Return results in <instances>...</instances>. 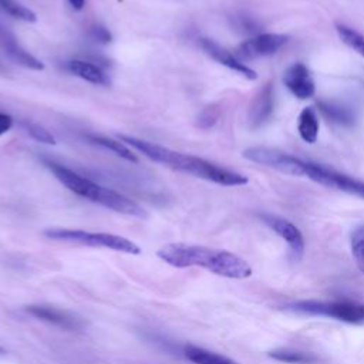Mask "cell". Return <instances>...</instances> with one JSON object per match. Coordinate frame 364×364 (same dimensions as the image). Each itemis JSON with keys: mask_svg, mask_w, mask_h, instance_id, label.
<instances>
[{"mask_svg": "<svg viewBox=\"0 0 364 364\" xmlns=\"http://www.w3.org/2000/svg\"><path fill=\"white\" fill-rule=\"evenodd\" d=\"M283 82L287 90L299 100H307L314 95L316 85L310 70L303 63H294L283 74Z\"/></svg>", "mask_w": 364, "mask_h": 364, "instance_id": "cell-11", "label": "cell"}, {"mask_svg": "<svg viewBox=\"0 0 364 364\" xmlns=\"http://www.w3.org/2000/svg\"><path fill=\"white\" fill-rule=\"evenodd\" d=\"M262 219L273 232H276L283 240H286V243L290 247L291 257L294 260H299L304 253V237L300 229L290 220L276 215L264 213L262 215Z\"/></svg>", "mask_w": 364, "mask_h": 364, "instance_id": "cell-8", "label": "cell"}, {"mask_svg": "<svg viewBox=\"0 0 364 364\" xmlns=\"http://www.w3.org/2000/svg\"><path fill=\"white\" fill-rule=\"evenodd\" d=\"M274 90L272 82H266L253 97L247 109V122L252 129L262 127L273 114Z\"/></svg>", "mask_w": 364, "mask_h": 364, "instance_id": "cell-13", "label": "cell"}, {"mask_svg": "<svg viewBox=\"0 0 364 364\" xmlns=\"http://www.w3.org/2000/svg\"><path fill=\"white\" fill-rule=\"evenodd\" d=\"M0 50L16 64L28 68L41 71L44 70V64L36 58L33 54H30L16 38V36L0 24Z\"/></svg>", "mask_w": 364, "mask_h": 364, "instance_id": "cell-10", "label": "cell"}, {"mask_svg": "<svg viewBox=\"0 0 364 364\" xmlns=\"http://www.w3.org/2000/svg\"><path fill=\"white\" fill-rule=\"evenodd\" d=\"M297 131L301 139L307 144H314L318 136V115L314 107L301 109L297 122Z\"/></svg>", "mask_w": 364, "mask_h": 364, "instance_id": "cell-17", "label": "cell"}, {"mask_svg": "<svg viewBox=\"0 0 364 364\" xmlns=\"http://www.w3.org/2000/svg\"><path fill=\"white\" fill-rule=\"evenodd\" d=\"M65 68L71 74H74V75H77V77H80V78H82V80H85L91 84L109 85V82H111L108 74L100 65L88 63V61L71 60L65 64Z\"/></svg>", "mask_w": 364, "mask_h": 364, "instance_id": "cell-15", "label": "cell"}, {"mask_svg": "<svg viewBox=\"0 0 364 364\" xmlns=\"http://www.w3.org/2000/svg\"><path fill=\"white\" fill-rule=\"evenodd\" d=\"M267 355L276 361L286 363V364H314L318 360L313 353H306V351L291 350V348L273 350V351H269Z\"/></svg>", "mask_w": 364, "mask_h": 364, "instance_id": "cell-18", "label": "cell"}, {"mask_svg": "<svg viewBox=\"0 0 364 364\" xmlns=\"http://www.w3.org/2000/svg\"><path fill=\"white\" fill-rule=\"evenodd\" d=\"M23 127L30 134V136L34 138L36 141L43 142V144H51V145L55 144L54 136L44 127H41L38 124H34V122H23Z\"/></svg>", "mask_w": 364, "mask_h": 364, "instance_id": "cell-23", "label": "cell"}, {"mask_svg": "<svg viewBox=\"0 0 364 364\" xmlns=\"http://www.w3.org/2000/svg\"><path fill=\"white\" fill-rule=\"evenodd\" d=\"M156 256L173 267L199 266L213 274L228 279H247L252 276L250 264L240 256L220 249L199 245L168 243L158 249Z\"/></svg>", "mask_w": 364, "mask_h": 364, "instance_id": "cell-3", "label": "cell"}, {"mask_svg": "<svg viewBox=\"0 0 364 364\" xmlns=\"http://www.w3.org/2000/svg\"><path fill=\"white\" fill-rule=\"evenodd\" d=\"M44 236L53 240L78 243L90 247H104L115 252H122L128 255H139L141 249L132 240L118 236L114 233L105 232H87L81 229H65V228H53L44 230Z\"/></svg>", "mask_w": 364, "mask_h": 364, "instance_id": "cell-5", "label": "cell"}, {"mask_svg": "<svg viewBox=\"0 0 364 364\" xmlns=\"http://www.w3.org/2000/svg\"><path fill=\"white\" fill-rule=\"evenodd\" d=\"M350 247L358 270L364 274V223L353 229L350 235Z\"/></svg>", "mask_w": 364, "mask_h": 364, "instance_id": "cell-21", "label": "cell"}, {"mask_svg": "<svg viewBox=\"0 0 364 364\" xmlns=\"http://www.w3.org/2000/svg\"><path fill=\"white\" fill-rule=\"evenodd\" d=\"M235 27L240 28L242 31H256L257 30V24L256 21H253L250 17L247 16H236L235 18Z\"/></svg>", "mask_w": 364, "mask_h": 364, "instance_id": "cell-26", "label": "cell"}, {"mask_svg": "<svg viewBox=\"0 0 364 364\" xmlns=\"http://www.w3.org/2000/svg\"><path fill=\"white\" fill-rule=\"evenodd\" d=\"M24 310L30 316H33L41 321H46L48 324L64 328V330L74 331V330H81L84 327V321L80 317L71 314L70 311H65V310H61V309H57L53 306L30 304Z\"/></svg>", "mask_w": 364, "mask_h": 364, "instance_id": "cell-9", "label": "cell"}, {"mask_svg": "<svg viewBox=\"0 0 364 364\" xmlns=\"http://www.w3.org/2000/svg\"><path fill=\"white\" fill-rule=\"evenodd\" d=\"M336 31H337L340 40L347 47H350L351 50H354L355 53H358L360 55L364 57V34L358 33L353 27H348L343 23L336 24Z\"/></svg>", "mask_w": 364, "mask_h": 364, "instance_id": "cell-20", "label": "cell"}, {"mask_svg": "<svg viewBox=\"0 0 364 364\" xmlns=\"http://www.w3.org/2000/svg\"><path fill=\"white\" fill-rule=\"evenodd\" d=\"M242 155L243 158L255 164L273 168L287 175L309 178L313 182L320 183L323 186L364 199L363 181L354 176H350L347 173L338 172L323 164H318L310 159H303L291 154L283 152L280 149L267 148V146H250V148H246Z\"/></svg>", "mask_w": 364, "mask_h": 364, "instance_id": "cell-1", "label": "cell"}, {"mask_svg": "<svg viewBox=\"0 0 364 364\" xmlns=\"http://www.w3.org/2000/svg\"><path fill=\"white\" fill-rule=\"evenodd\" d=\"M92 144H97L105 149H109L112 151L114 154H117L118 156L124 158L125 161H129V162H134L136 164L138 162V158L135 156V154L122 142V141H117V139H112V138H108V136H102V135H88L87 136Z\"/></svg>", "mask_w": 364, "mask_h": 364, "instance_id": "cell-19", "label": "cell"}, {"mask_svg": "<svg viewBox=\"0 0 364 364\" xmlns=\"http://www.w3.org/2000/svg\"><path fill=\"white\" fill-rule=\"evenodd\" d=\"M317 109L328 122L340 127H351L357 118L355 111L350 105L338 101L320 100L317 101Z\"/></svg>", "mask_w": 364, "mask_h": 364, "instance_id": "cell-14", "label": "cell"}, {"mask_svg": "<svg viewBox=\"0 0 364 364\" xmlns=\"http://www.w3.org/2000/svg\"><path fill=\"white\" fill-rule=\"evenodd\" d=\"M199 46L202 47V50L215 61H218L219 64L236 71L237 74L243 75L247 80H256L257 78V73L250 68L249 65H246L242 60H239L235 54H232L230 51H228L226 48H223L222 46H219L218 43H215L210 38H200L199 40Z\"/></svg>", "mask_w": 364, "mask_h": 364, "instance_id": "cell-12", "label": "cell"}, {"mask_svg": "<svg viewBox=\"0 0 364 364\" xmlns=\"http://www.w3.org/2000/svg\"><path fill=\"white\" fill-rule=\"evenodd\" d=\"M48 169L54 173V176L71 192L77 193L78 196L87 198L91 202L100 203L114 212L128 215V216H135V218H146L148 213L146 210L139 206L136 202L132 199L124 196L122 193L105 188L102 185H98L92 182L91 179L74 172L70 168H65L60 164L55 162H46Z\"/></svg>", "mask_w": 364, "mask_h": 364, "instance_id": "cell-4", "label": "cell"}, {"mask_svg": "<svg viewBox=\"0 0 364 364\" xmlns=\"http://www.w3.org/2000/svg\"><path fill=\"white\" fill-rule=\"evenodd\" d=\"M88 34H90V37H91L94 41L101 43V44H108V43H111V40H112V34L109 33V30H108L107 27H104V26H100V24L92 26V27L90 28Z\"/></svg>", "mask_w": 364, "mask_h": 364, "instance_id": "cell-25", "label": "cell"}, {"mask_svg": "<svg viewBox=\"0 0 364 364\" xmlns=\"http://www.w3.org/2000/svg\"><path fill=\"white\" fill-rule=\"evenodd\" d=\"M0 354H4V350L0 347Z\"/></svg>", "mask_w": 364, "mask_h": 364, "instance_id": "cell-29", "label": "cell"}, {"mask_svg": "<svg viewBox=\"0 0 364 364\" xmlns=\"http://www.w3.org/2000/svg\"><path fill=\"white\" fill-rule=\"evenodd\" d=\"M289 36L279 33H262L240 43L236 48V57L239 60H253L259 57H267L277 53L286 43Z\"/></svg>", "mask_w": 364, "mask_h": 364, "instance_id": "cell-7", "label": "cell"}, {"mask_svg": "<svg viewBox=\"0 0 364 364\" xmlns=\"http://www.w3.org/2000/svg\"><path fill=\"white\" fill-rule=\"evenodd\" d=\"M218 118H219V108L206 107L199 112V115L196 118V125L202 129H209L216 124Z\"/></svg>", "mask_w": 364, "mask_h": 364, "instance_id": "cell-24", "label": "cell"}, {"mask_svg": "<svg viewBox=\"0 0 364 364\" xmlns=\"http://www.w3.org/2000/svg\"><path fill=\"white\" fill-rule=\"evenodd\" d=\"M118 138L119 141L131 145L134 149H136L151 161L162 164L175 171H181L183 173H189L196 178L206 179L209 182L223 185V186H240L247 183V178L245 175L230 171L228 168L219 166L203 158H199L191 154H182L171 148L152 144L135 136L124 135V134H119Z\"/></svg>", "mask_w": 364, "mask_h": 364, "instance_id": "cell-2", "label": "cell"}, {"mask_svg": "<svg viewBox=\"0 0 364 364\" xmlns=\"http://www.w3.org/2000/svg\"><path fill=\"white\" fill-rule=\"evenodd\" d=\"M68 4L74 9V10H82L85 6V0H67Z\"/></svg>", "mask_w": 364, "mask_h": 364, "instance_id": "cell-28", "label": "cell"}, {"mask_svg": "<svg viewBox=\"0 0 364 364\" xmlns=\"http://www.w3.org/2000/svg\"><path fill=\"white\" fill-rule=\"evenodd\" d=\"M286 310L336 318L348 324H364V303L351 300H299L284 306Z\"/></svg>", "mask_w": 364, "mask_h": 364, "instance_id": "cell-6", "label": "cell"}, {"mask_svg": "<svg viewBox=\"0 0 364 364\" xmlns=\"http://www.w3.org/2000/svg\"><path fill=\"white\" fill-rule=\"evenodd\" d=\"M0 9L4 10L7 14L23 20V21H28V23H34L37 20V16L33 10H30L28 7L23 6L21 3L16 1V0H0Z\"/></svg>", "mask_w": 364, "mask_h": 364, "instance_id": "cell-22", "label": "cell"}, {"mask_svg": "<svg viewBox=\"0 0 364 364\" xmlns=\"http://www.w3.org/2000/svg\"><path fill=\"white\" fill-rule=\"evenodd\" d=\"M13 125V118L9 114L0 112V135L6 134Z\"/></svg>", "mask_w": 364, "mask_h": 364, "instance_id": "cell-27", "label": "cell"}, {"mask_svg": "<svg viewBox=\"0 0 364 364\" xmlns=\"http://www.w3.org/2000/svg\"><path fill=\"white\" fill-rule=\"evenodd\" d=\"M182 353L185 358L193 364H239L229 357H225L215 351H210L198 346H192V344L183 346Z\"/></svg>", "mask_w": 364, "mask_h": 364, "instance_id": "cell-16", "label": "cell"}]
</instances>
